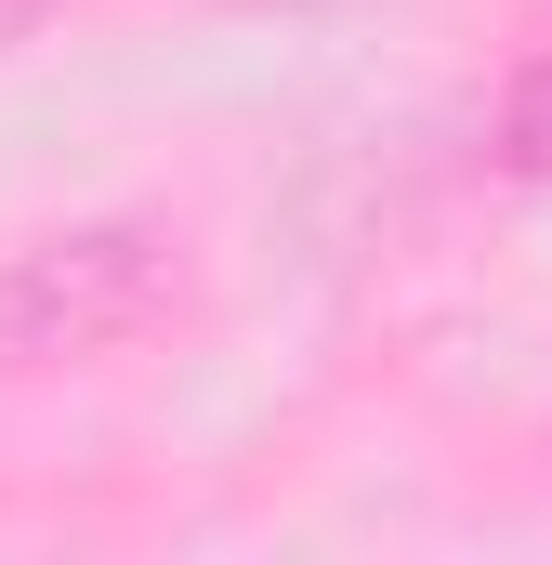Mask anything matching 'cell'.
<instances>
[{
    "mask_svg": "<svg viewBox=\"0 0 552 565\" xmlns=\"http://www.w3.org/2000/svg\"><path fill=\"white\" fill-rule=\"evenodd\" d=\"M171 316H184V250L145 211H93L0 250V369H106Z\"/></svg>",
    "mask_w": 552,
    "mask_h": 565,
    "instance_id": "cell-1",
    "label": "cell"
},
{
    "mask_svg": "<svg viewBox=\"0 0 552 565\" xmlns=\"http://www.w3.org/2000/svg\"><path fill=\"white\" fill-rule=\"evenodd\" d=\"M487 158H500L513 184H552V53L513 66V93H500V119H487Z\"/></svg>",
    "mask_w": 552,
    "mask_h": 565,
    "instance_id": "cell-2",
    "label": "cell"
},
{
    "mask_svg": "<svg viewBox=\"0 0 552 565\" xmlns=\"http://www.w3.org/2000/svg\"><path fill=\"white\" fill-rule=\"evenodd\" d=\"M40 13H53V0H0V53H13V40H40Z\"/></svg>",
    "mask_w": 552,
    "mask_h": 565,
    "instance_id": "cell-3",
    "label": "cell"
}]
</instances>
